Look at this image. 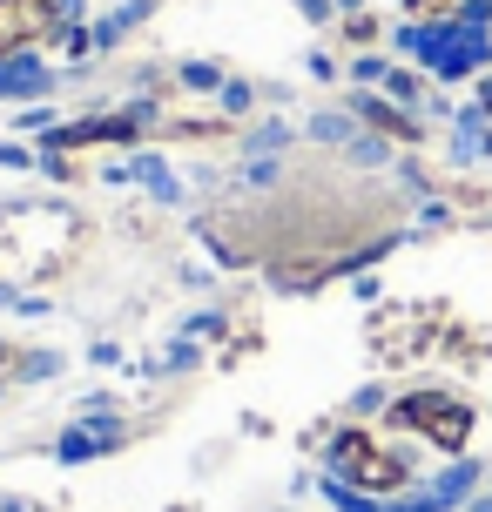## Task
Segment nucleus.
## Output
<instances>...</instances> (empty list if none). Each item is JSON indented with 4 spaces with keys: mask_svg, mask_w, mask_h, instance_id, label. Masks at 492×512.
<instances>
[{
    "mask_svg": "<svg viewBox=\"0 0 492 512\" xmlns=\"http://www.w3.org/2000/svg\"><path fill=\"white\" fill-rule=\"evenodd\" d=\"M364 122H378L385 135H398V142H418V128L398 115V108H385V102H364Z\"/></svg>",
    "mask_w": 492,
    "mask_h": 512,
    "instance_id": "20e7f679",
    "label": "nucleus"
},
{
    "mask_svg": "<svg viewBox=\"0 0 492 512\" xmlns=\"http://www.w3.org/2000/svg\"><path fill=\"white\" fill-rule=\"evenodd\" d=\"M391 418L412 425V432H425L439 452H466V438H472V405L452 398V391H412V398H398Z\"/></svg>",
    "mask_w": 492,
    "mask_h": 512,
    "instance_id": "f257e3e1",
    "label": "nucleus"
},
{
    "mask_svg": "<svg viewBox=\"0 0 492 512\" xmlns=\"http://www.w3.org/2000/svg\"><path fill=\"white\" fill-rule=\"evenodd\" d=\"M41 34H54L48 0H0V61L14 48H27V41H41Z\"/></svg>",
    "mask_w": 492,
    "mask_h": 512,
    "instance_id": "7ed1b4c3",
    "label": "nucleus"
},
{
    "mask_svg": "<svg viewBox=\"0 0 492 512\" xmlns=\"http://www.w3.org/2000/svg\"><path fill=\"white\" fill-rule=\"evenodd\" d=\"M412 14H452V0H405Z\"/></svg>",
    "mask_w": 492,
    "mask_h": 512,
    "instance_id": "423d86ee",
    "label": "nucleus"
},
{
    "mask_svg": "<svg viewBox=\"0 0 492 512\" xmlns=\"http://www.w3.org/2000/svg\"><path fill=\"white\" fill-rule=\"evenodd\" d=\"M479 102H486V108H492V81H479Z\"/></svg>",
    "mask_w": 492,
    "mask_h": 512,
    "instance_id": "0eeeda50",
    "label": "nucleus"
},
{
    "mask_svg": "<svg viewBox=\"0 0 492 512\" xmlns=\"http://www.w3.org/2000/svg\"><path fill=\"white\" fill-rule=\"evenodd\" d=\"M0 364H7V344H0Z\"/></svg>",
    "mask_w": 492,
    "mask_h": 512,
    "instance_id": "6e6552de",
    "label": "nucleus"
},
{
    "mask_svg": "<svg viewBox=\"0 0 492 512\" xmlns=\"http://www.w3.org/2000/svg\"><path fill=\"white\" fill-rule=\"evenodd\" d=\"M344 34H351V41H371V34H378V21H371V14H351V21H344Z\"/></svg>",
    "mask_w": 492,
    "mask_h": 512,
    "instance_id": "39448f33",
    "label": "nucleus"
},
{
    "mask_svg": "<svg viewBox=\"0 0 492 512\" xmlns=\"http://www.w3.org/2000/svg\"><path fill=\"white\" fill-rule=\"evenodd\" d=\"M331 465L351 479V486H364V492H398L405 479H412V472H405V459H398V452H385L371 432H337Z\"/></svg>",
    "mask_w": 492,
    "mask_h": 512,
    "instance_id": "f03ea898",
    "label": "nucleus"
}]
</instances>
